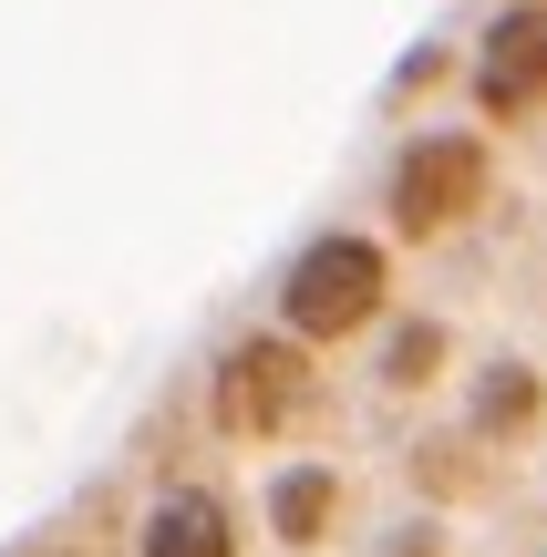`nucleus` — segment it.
I'll return each instance as SVG.
<instances>
[{"mask_svg": "<svg viewBox=\"0 0 547 557\" xmlns=\"http://www.w3.org/2000/svg\"><path fill=\"white\" fill-rule=\"evenodd\" d=\"M383 320H393V238H372V227L300 238V259L279 269V331L289 341L341 351V341H372Z\"/></svg>", "mask_w": 547, "mask_h": 557, "instance_id": "f257e3e1", "label": "nucleus"}, {"mask_svg": "<svg viewBox=\"0 0 547 557\" xmlns=\"http://www.w3.org/2000/svg\"><path fill=\"white\" fill-rule=\"evenodd\" d=\"M496 197V135L486 124H424V135L393 145L383 176V238L393 248H434L455 227H475Z\"/></svg>", "mask_w": 547, "mask_h": 557, "instance_id": "f03ea898", "label": "nucleus"}, {"mask_svg": "<svg viewBox=\"0 0 547 557\" xmlns=\"http://www.w3.org/2000/svg\"><path fill=\"white\" fill-rule=\"evenodd\" d=\"M310 382H321L310 341H289V331H248V341H227L217 372H207V423H217L227 444H279L289 423H300Z\"/></svg>", "mask_w": 547, "mask_h": 557, "instance_id": "7ed1b4c3", "label": "nucleus"}, {"mask_svg": "<svg viewBox=\"0 0 547 557\" xmlns=\"http://www.w3.org/2000/svg\"><path fill=\"white\" fill-rule=\"evenodd\" d=\"M465 94L486 124H537L547 114V0H507V11L475 32Z\"/></svg>", "mask_w": 547, "mask_h": 557, "instance_id": "20e7f679", "label": "nucleus"}, {"mask_svg": "<svg viewBox=\"0 0 547 557\" xmlns=\"http://www.w3.org/2000/svg\"><path fill=\"white\" fill-rule=\"evenodd\" d=\"M465 434L486 444V455H527V444L547 434V361L486 351L465 372Z\"/></svg>", "mask_w": 547, "mask_h": 557, "instance_id": "39448f33", "label": "nucleus"}, {"mask_svg": "<svg viewBox=\"0 0 547 557\" xmlns=\"http://www.w3.org/2000/svg\"><path fill=\"white\" fill-rule=\"evenodd\" d=\"M259 517H269V537H279L289 557H321L331 537H341V517H351V475H341V465H321V455H300V465L269 475Z\"/></svg>", "mask_w": 547, "mask_h": 557, "instance_id": "423d86ee", "label": "nucleus"}, {"mask_svg": "<svg viewBox=\"0 0 547 557\" xmlns=\"http://www.w3.org/2000/svg\"><path fill=\"white\" fill-rule=\"evenodd\" d=\"M135 557H248V527L217 485H165L135 527Z\"/></svg>", "mask_w": 547, "mask_h": 557, "instance_id": "0eeeda50", "label": "nucleus"}, {"mask_svg": "<svg viewBox=\"0 0 547 557\" xmlns=\"http://www.w3.org/2000/svg\"><path fill=\"white\" fill-rule=\"evenodd\" d=\"M445 372H455V320L445 310H393L383 351H372V393L383 403H424Z\"/></svg>", "mask_w": 547, "mask_h": 557, "instance_id": "6e6552de", "label": "nucleus"}, {"mask_svg": "<svg viewBox=\"0 0 547 557\" xmlns=\"http://www.w3.org/2000/svg\"><path fill=\"white\" fill-rule=\"evenodd\" d=\"M486 475H496V455L465 434V423H445V434H424V444H413V496H424L434 517H445L455 496H486Z\"/></svg>", "mask_w": 547, "mask_h": 557, "instance_id": "1a4fd4ad", "label": "nucleus"}, {"mask_svg": "<svg viewBox=\"0 0 547 557\" xmlns=\"http://www.w3.org/2000/svg\"><path fill=\"white\" fill-rule=\"evenodd\" d=\"M372 557H455V527L434 517V506H413L403 527H383V547H372Z\"/></svg>", "mask_w": 547, "mask_h": 557, "instance_id": "9d476101", "label": "nucleus"}]
</instances>
